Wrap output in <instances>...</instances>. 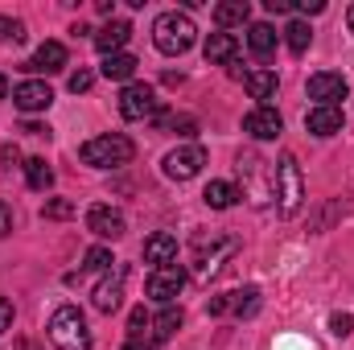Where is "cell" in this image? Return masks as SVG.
Masks as SVG:
<instances>
[{
  "label": "cell",
  "instance_id": "7bdbcfd3",
  "mask_svg": "<svg viewBox=\"0 0 354 350\" xmlns=\"http://www.w3.org/2000/svg\"><path fill=\"white\" fill-rule=\"evenodd\" d=\"M4 91H8V79H4V75H0V99H4Z\"/></svg>",
  "mask_w": 354,
  "mask_h": 350
},
{
  "label": "cell",
  "instance_id": "836d02e7",
  "mask_svg": "<svg viewBox=\"0 0 354 350\" xmlns=\"http://www.w3.org/2000/svg\"><path fill=\"white\" fill-rule=\"evenodd\" d=\"M91 83H95V75H91V71H79V75H71L66 87L75 91V95H83V91H91Z\"/></svg>",
  "mask_w": 354,
  "mask_h": 350
},
{
  "label": "cell",
  "instance_id": "6da1fadb",
  "mask_svg": "<svg viewBox=\"0 0 354 350\" xmlns=\"http://www.w3.org/2000/svg\"><path fill=\"white\" fill-rule=\"evenodd\" d=\"M194 37H198V25L189 21V12H161L157 21H153V46L161 50V54H185L189 46H194Z\"/></svg>",
  "mask_w": 354,
  "mask_h": 350
},
{
  "label": "cell",
  "instance_id": "4fadbf2b",
  "mask_svg": "<svg viewBox=\"0 0 354 350\" xmlns=\"http://www.w3.org/2000/svg\"><path fill=\"white\" fill-rule=\"evenodd\" d=\"M243 132L252 136V140H276L280 132H284V120H280V111L276 107H256V111H248L243 116Z\"/></svg>",
  "mask_w": 354,
  "mask_h": 350
},
{
  "label": "cell",
  "instance_id": "ac0fdd59",
  "mask_svg": "<svg viewBox=\"0 0 354 350\" xmlns=\"http://www.w3.org/2000/svg\"><path fill=\"white\" fill-rule=\"evenodd\" d=\"M235 54H239L235 33H210L206 37V62L210 66H227V62H235Z\"/></svg>",
  "mask_w": 354,
  "mask_h": 350
},
{
  "label": "cell",
  "instance_id": "52a82bcc",
  "mask_svg": "<svg viewBox=\"0 0 354 350\" xmlns=\"http://www.w3.org/2000/svg\"><path fill=\"white\" fill-rule=\"evenodd\" d=\"M161 111V99L149 83H128L120 91V116L124 120H157Z\"/></svg>",
  "mask_w": 354,
  "mask_h": 350
},
{
  "label": "cell",
  "instance_id": "ee69618b",
  "mask_svg": "<svg viewBox=\"0 0 354 350\" xmlns=\"http://www.w3.org/2000/svg\"><path fill=\"white\" fill-rule=\"evenodd\" d=\"M346 21H351V29H354V4H351V17H346Z\"/></svg>",
  "mask_w": 354,
  "mask_h": 350
},
{
  "label": "cell",
  "instance_id": "5bb4252c",
  "mask_svg": "<svg viewBox=\"0 0 354 350\" xmlns=\"http://www.w3.org/2000/svg\"><path fill=\"white\" fill-rule=\"evenodd\" d=\"M12 103H17L25 116H33V111H46V107L54 103V91L46 87V83H37V79H25V83L12 87Z\"/></svg>",
  "mask_w": 354,
  "mask_h": 350
},
{
  "label": "cell",
  "instance_id": "e0dca14e",
  "mask_svg": "<svg viewBox=\"0 0 354 350\" xmlns=\"http://www.w3.org/2000/svg\"><path fill=\"white\" fill-rule=\"evenodd\" d=\"M128 37H132V25H128V21H107V25L95 33V46L103 50V58H111V54H124Z\"/></svg>",
  "mask_w": 354,
  "mask_h": 350
},
{
  "label": "cell",
  "instance_id": "e575fe53",
  "mask_svg": "<svg viewBox=\"0 0 354 350\" xmlns=\"http://www.w3.org/2000/svg\"><path fill=\"white\" fill-rule=\"evenodd\" d=\"M12 317H17V313H12V301H4V297H0V334H4V330H12Z\"/></svg>",
  "mask_w": 354,
  "mask_h": 350
},
{
  "label": "cell",
  "instance_id": "44dd1931",
  "mask_svg": "<svg viewBox=\"0 0 354 350\" xmlns=\"http://www.w3.org/2000/svg\"><path fill=\"white\" fill-rule=\"evenodd\" d=\"M243 87L252 99H260V107H264V99L276 95V71H268V66H256V71H243Z\"/></svg>",
  "mask_w": 354,
  "mask_h": 350
},
{
  "label": "cell",
  "instance_id": "30bf717a",
  "mask_svg": "<svg viewBox=\"0 0 354 350\" xmlns=\"http://www.w3.org/2000/svg\"><path fill=\"white\" fill-rule=\"evenodd\" d=\"M124 280H128V268H124V264H111L107 276L95 284V297H91L99 313H115V309H120V301H124Z\"/></svg>",
  "mask_w": 354,
  "mask_h": 350
},
{
  "label": "cell",
  "instance_id": "d4e9b609",
  "mask_svg": "<svg viewBox=\"0 0 354 350\" xmlns=\"http://www.w3.org/2000/svg\"><path fill=\"white\" fill-rule=\"evenodd\" d=\"M248 50H252L256 58H268V54L276 50V29L264 25V21H256V25L248 29Z\"/></svg>",
  "mask_w": 354,
  "mask_h": 350
},
{
  "label": "cell",
  "instance_id": "3957f363",
  "mask_svg": "<svg viewBox=\"0 0 354 350\" xmlns=\"http://www.w3.org/2000/svg\"><path fill=\"white\" fill-rule=\"evenodd\" d=\"M83 165H95V169H120L136 157V145L124 136V132H107V136H95L79 149Z\"/></svg>",
  "mask_w": 354,
  "mask_h": 350
},
{
  "label": "cell",
  "instance_id": "cb8c5ba5",
  "mask_svg": "<svg viewBox=\"0 0 354 350\" xmlns=\"http://www.w3.org/2000/svg\"><path fill=\"white\" fill-rule=\"evenodd\" d=\"M202 198H206V206H210V210H231V206L239 202V190H235L231 181H210Z\"/></svg>",
  "mask_w": 354,
  "mask_h": 350
},
{
  "label": "cell",
  "instance_id": "f546056e",
  "mask_svg": "<svg viewBox=\"0 0 354 350\" xmlns=\"http://www.w3.org/2000/svg\"><path fill=\"white\" fill-rule=\"evenodd\" d=\"M149 326H153V317H149L145 309H132V317H128V338H145Z\"/></svg>",
  "mask_w": 354,
  "mask_h": 350
},
{
  "label": "cell",
  "instance_id": "7a4b0ae2",
  "mask_svg": "<svg viewBox=\"0 0 354 350\" xmlns=\"http://www.w3.org/2000/svg\"><path fill=\"white\" fill-rule=\"evenodd\" d=\"M231 256H239V239H235V235L210 231V235H198V239H194V272H198L202 280L218 276L223 264L231 260Z\"/></svg>",
  "mask_w": 354,
  "mask_h": 350
},
{
  "label": "cell",
  "instance_id": "f35d334b",
  "mask_svg": "<svg viewBox=\"0 0 354 350\" xmlns=\"http://www.w3.org/2000/svg\"><path fill=\"white\" fill-rule=\"evenodd\" d=\"M0 157H4V165H17V161H21V153H17V145H4V153H0Z\"/></svg>",
  "mask_w": 354,
  "mask_h": 350
},
{
  "label": "cell",
  "instance_id": "ab89813d",
  "mask_svg": "<svg viewBox=\"0 0 354 350\" xmlns=\"http://www.w3.org/2000/svg\"><path fill=\"white\" fill-rule=\"evenodd\" d=\"M124 350H153V342H149V338H128Z\"/></svg>",
  "mask_w": 354,
  "mask_h": 350
},
{
  "label": "cell",
  "instance_id": "277c9868",
  "mask_svg": "<svg viewBox=\"0 0 354 350\" xmlns=\"http://www.w3.org/2000/svg\"><path fill=\"white\" fill-rule=\"evenodd\" d=\"M46 334H50V342H54L58 350H91V330H87V317L79 313V305L54 309Z\"/></svg>",
  "mask_w": 354,
  "mask_h": 350
},
{
  "label": "cell",
  "instance_id": "ba28073f",
  "mask_svg": "<svg viewBox=\"0 0 354 350\" xmlns=\"http://www.w3.org/2000/svg\"><path fill=\"white\" fill-rule=\"evenodd\" d=\"M202 165H206V149H202V145H181V149H174V153H165V161H161L165 177H174V181L198 177Z\"/></svg>",
  "mask_w": 354,
  "mask_h": 350
},
{
  "label": "cell",
  "instance_id": "d6a6232c",
  "mask_svg": "<svg viewBox=\"0 0 354 350\" xmlns=\"http://www.w3.org/2000/svg\"><path fill=\"white\" fill-rule=\"evenodd\" d=\"M330 330H334L338 338H346V334L354 330V317L351 313H334V317H330Z\"/></svg>",
  "mask_w": 354,
  "mask_h": 350
},
{
  "label": "cell",
  "instance_id": "9c48e42d",
  "mask_svg": "<svg viewBox=\"0 0 354 350\" xmlns=\"http://www.w3.org/2000/svg\"><path fill=\"white\" fill-rule=\"evenodd\" d=\"M181 284H185V268L174 260V264H161V268H153L145 288H149V297H153V301H161V305H174V297L181 293Z\"/></svg>",
  "mask_w": 354,
  "mask_h": 350
},
{
  "label": "cell",
  "instance_id": "f1b7e54d",
  "mask_svg": "<svg viewBox=\"0 0 354 350\" xmlns=\"http://www.w3.org/2000/svg\"><path fill=\"white\" fill-rule=\"evenodd\" d=\"M111 264H115V260H111V248H91L83 268H87V272H107Z\"/></svg>",
  "mask_w": 354,
  "mask_h": 350
},
{
  "label": "cell",
  "instance_id": "9a60e30c",
  "mask_svg": "<svg viewBox=\"0 0 354 350\" xmlns=\"http://www.w3.org/2000/svg\"><path fill=\"white\" fill-rule=\"evenodd\" d=\"M87 231H95L99 239H120V235L128 231V223H124V214L111 210V206H91L87 210Z\"/></svg>",
  "mask_w": 354,
  "mask_h": 350
},
{
  "label": "cell",
  "instance_id": "7c38bea8",
  "mask_svg": "<svg viewBox=\"0 0 354 350\" xmlns=\"http://www.w3.org/2000/svg\"><path fill=\"white\" fill-rule=\"evenodd\" d=\"M309 99H317V107H338V99H346V79L334 71L309 75Z\"/></svg>",
  "mask_w": 354,
  "mask_h": 350
},
{
  "label": "cell",
  "instance_id": "d590c367",
  "mask_svg": "<svg viewBox=\"0 0 354 350\" xmlns=\"http://www.w3.org/2000/svg\"><path fill=\"white\" fill-rule=\"evenodd\" d=\"M8 231H12V210H8V206L0 202V239H4Z\"/></svg>",
  "mask_w": 354,
  "mask_h": 350
},
{
  "label": "cell",
  "instance_id": "4dcf8cb0",
  "mask_svg": "<svg viewBox=\"0 0 354 350\" xmlns=\"http://www.w3.org/2000/svg\"><path fill=\"white\" fill-rule=\"evenodd\" d=\"M0 42H25V25L12 17H0Z\"/></svg>",
  "mask_w": 354,
  "mask_h": 350
},
{
  "label": "cell",
  "instance_id": "8992f818",
  "mask_svg": "<svg viewBox=\"0 0 354 350\" xmlns=\"http://www.w3.org/2000/svg\"><path fill=\"white\" fill-rule=\"evenodd\" d=\"M239 177H243V194H248L252 206H264L268 198L276 194V177L268 169V161L256 157V153H243L239 157Z\"/></svg>",
  "mask_w": 354,
  "mask_h": 350
},
{
  "label": "cell",
  "instance_id": "74e56055",
  "mask_svg": "<svg viewBox=\"0 0 354 350\" xmlns=\"http://www.w3.org/2000/svg\"><path fill=\"white\" fill-rule=\"evenodd\" d=\"M297 8H301V12H326V0H301Z\"/></svg>",
  "mask_w": 354,
  "mask_h": 350
},
{
  "label": "cell",
  "instance_id": "ffe728a7",
  "mask_svg": "<svg viewBox=\"0 0 354 350\" xmlns=\"http://www.w3.org/2000/svg\"><path fill=\"white\" fill-rule=\"evenodd\" d=\"M145 260L149 264H174L177 260V235H169V231H157V235H149L145 239Z\"/></svg>",
  "mask_w": 354,
  "mask_h": 350
},
{
  "label": "cell",
  "instance_id": "484cf974",
  "mask_svg": "<svg viewBox=\"0 0 354 350\" xmlns=\"http://www.w3.org/2000/svg\"><path fill=\"white\" fill-rule=\"evenodd\" d=\"M177 326H181V309H177V305H165V309L153 317V347H157V342H169Z\"/></svg>",
  "mask_w": 354,
  "mask_h": 350
},
{
  "label": "cell",
  "instance_id": "4316f807",
  "mask_svg": "<svg viewBox=\"0 0 354 350\" xmlns=\"http://www.w3.org/2000/svg\"><path fill=\"white\" fill-rule=\"evenodd\" d=\"M25 181H29L33 190H50V185H54V169L46 165V157H29V161H25Z\"/></svg>",
  "mask_w": 354,
  "mask_h": 350
},
{
  "label": "cell",
  "instance_id": "b9f144b4",
  "mask_svg": "<svg viewBox=\"0 0 354 350\" xmlns=\"http://www.w3.org/2000/svg\"><path fill=\"white\" fill-rule=\"evenodd\" d=\"M12 350H37V347H33V342H17Z\"/></svg>",
  "mask_w": 354,
  "mask_h": 350
},
{
  "label": "cell",
  "instance_id": "1f68e13d",
  "mask_svg": "<svg viewBox=\"0 0 354 350\" xmlns=\"http://www.w3.org/2000/svg\"><path fill=\"white\" fill-rule=\"evenodd\" d=\"M71 214H75V202H66V198L46 202V219H71Z\"/></svg>",
  "mask_w": 354,
  "mask_h": 350
},
{
  "label": "cell",
  "instance_id": "7402d4cb",
  "mask_svg": "<svg viewBox=\"0 0 354 350\" xmlns=\"http://www.w3.org/2000/svg\"><path fill=\"white\" fill-rule=\"evenodd\" d=\"M248 17H252V4H248V0H223V4H214V21H218V29L243 25Z\"/></svg>",
  "mask_w": 354,
  "mask_h": 350
},
{
  "label": "cell",
  "instance_id": "603a6c76",
  "mask_svg": "<svg viewBox=\"0 0 354 350\" xmlns=\"http://www.w3.org/2000/svg\"><path fill=\"white\" fill-rule=\"evenodd\" d=\"M136 66H140V62H136L132 54H111V58H103L99 71H103V79H111V83H128V79L136 75Z\"/></svg>",
  "mask_w": 354,
  "mask_h": 350
},
{
  "label": "cell",
  "instance_id": "60d3db41",
  "mask_svg": "<svg viewBox=\"0 0 354 350\" xmlns=\"http://www.w3.org/2000/svg\"><path fill=\"white\" fill-rule=\"evenodd\" d=\"M25 132L29 136H50V128H41V124H25Z\"/></svg>",
  "mask_w": 354,
  "mask_h": 350
},
{
  "label": "cell",
  "instance_id": "2e32d148",
  "mask_svg": "<svg viewBox=\"0 0 354 350\" xmlns=\"http://www.w3.org/2000/svg\"><path fill=\"white\" fill-rule=\"evenodd\" d=\"M25 71H37V75H58V71H66V46H62V42H41L37 54L25 62Z\"/></svg>",
  "mask_w": 354,
  "mask_h": 350
},
{
  "label": "cell",
  "instance_id": "8d00e7d4",
  "mask_svg": "<svg viewBox=\"0 0 354 350\" xmlns=\"http://www.w3.org/2000/svg\"><path fill=\"white\" fill-rule=\"evenodd\" d=\"M264 8L268 12H292L297 4H292V0H264Z\"/></svg>",
  "mask_w": 354,
  "mask_h": 350
},
{
  "label": "cell",
  "instance_id": "d6986e66",
  "mask_svg": "<svg viewBox=\"0 0 354 350\" xmlns=\"http://www.w3.org/2000/svg\"><path fill=\"white\" fill-rule=\"evenodd\" d=\"M305 128H309L313 136H334V132H342V107H313V111L305 116Z\"/></svg>",
  "mask_w": 354,
  "mask_h": 350
},
{
  "label": "cell",
  "instance_id": "8fae6325",
  "mask_svg": "<svg viewBox=\"0 0 354 350\" xmlns=\"http://www.w3.org/2000/svg\"><path fill=\"white\" fill-rule=\"evenodd\" d=\"M214 317H223V313H235V317H252L256 309H260V288H235V293H223V297H210V305H206Z\"/></svg>",
  "mask_w": 354,
  "mask_h": 350
},
{
  "label": "cell",
  "instance_id": "5b68a950",
  "mask_svg": "<svg viewBox=\"0 0 354 350\" xmlns=\"http://www.w3.org/2000/svg\"><path fill=\"white\" fill-rule=\"evenodd\" d=\"M276 202H280V214H297L301 210V202H305V177H301V165H297V157L292 153H284L280 161H276Z\"/></svg>",
  "mask_w": 354,
  "mask_h": 350
},
{
  "label": "cell",
  "instance_id": "83f0119b",
  "mask_svg": "<svg viewBox=\"0 0 354 350\" xmlns=\"http://www.w3.org/2000/svg\"><path fill=\"white\" fill-rule=\"evenodd\" d=\"M284 42H288V50H292V54H305V50H309V42H313V29H309L305 21H288Z\"/></svg>",
  "mask_w": 354,
  "mask_h": 350
}]
</instances>
